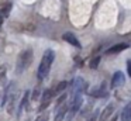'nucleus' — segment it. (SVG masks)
<instances>
[{
    "instance_id": "nucleus-2",
    "label": "nucleus",
    "mask_w": 131,
    "mask_h": 121,
    "mask_svg": "<svg viewBox=\"0 0 131 121\" xmlns=\"http://www.w3.org/2000/svg\"><path fill=\"white\" fill-rule=\"evenodd\" d=\"M32 56H34V53H32V49H30V48L21 51L17 58V62H16V73L17 75H21L28 69L32 62Z\"/></svg>"
},
{
    "instance_id": "nucleus-15",
    "label": "nucleus",
    "mask_w": 131,
    "mask_h": 121,
    "mask_svg": "<svg viewBox=\"0 0 131 121\" xmlns=\"http://www.w3.org/2000/svg\"><path fill=\"white\" fill-rule=\"evenodd\" d=\"M99 61H100L99 56H97L96 59H93V61L90 62V68H97V65H99Z\"/></svg>"
},
{
    "instance_id": "nucleus-13",
    "label": "nucleus",
    "mask_w": 131,
    "mask_h": 121,
    "mask_svg": "<svg viewBox=\"0 0 131 121\" xmlns=\"http://www.w3.org/2000/svg\"><path fill=\"white\" fill-rule=\"evenodd\" d=\"M9 10H10V6H7L6 8H2V10H0V28H2V25H3L4 18H6L7 14H9Z\"/></svg>"
},
{
    "instance_id": "nucleus-3",
    "label": "nucleus",
    "mask_w": 131,
    "mask_h": 121,
    "mask_svg": "<svg viewBox=\"0 0 131 121\" xmlns=\"http://www.w3.org/2000/svg\"><path fill=\"white\" fill-rule=\"evenodd\" d=\"M82 103H83V97H82V94L80 93H76L75 94V97L72 98V103H71V107H69V117L68 118H73V115L76 114L78 111H79V108H80V106H82Z\"/></svg>"
},
{
    "instance_id": "nucleus-7",
    "label": "nucleus",
    "mask_w": 131,
    "mask_h": 121,
    "mask_svg": "<svg viewBox=\"0 0 131 121\" xmlns=\"http://www.w3.org/2000/svg\"><path fill=\"white\" fill-rule=\"evenodd\" d=\"M113 111H114V106L113 104H108V106L102 111V114H100V117H99V121H110V117H111V114H113Z\"/></svg>"
},
{
    "instance_id": "nucleus-11",
    "label": "nucleus",
    "mask_w": 131,
    "mask_h": 121,
    "mask_svg": "<svg viewBox=\"0 0 131 121\" xmlns=\"http://www.w3.org/2000/svg\"><path fill=\"white\" fill-rule=\"evenodd\" d=\"M93 94L96 96V97H106V96H107V90L104 89V83H102V86H100L99 89L94 90Z\"/></svg>"
},
{
    "instance_id": "nucleus-18",
    "label": "nucleus",
    "mask_w": 131,
    "mask_h": 121,
    "mask_svg": "<svg viewBox=\"0 0 131 121\" xmlns=\"http://www.w3.org/2000/svg\"><path fill=\"white\" fill-rule=\"evenodd\" d=\"M117 118H118V117H117V115H114V117H113V118H111V120H110V121H117Z\"/></svg>"
},
{
    "instance_id": "nucleus-6",
    "label": "nucleus",
    "mask_w": 131,
    "mask_h": 121,
    "mask_svg": "<svg viewBox=\"0 0 131 121\" xmlns=\"http://www.w3.org/2000/svg\"><path fill=\"white\" fill-rule=\"evenodd\" d=\"M128 47H130L128 44H125V42H121V44H117V45H113V47H110L107 51H106V53H107V55H113V53H118V52H121V51L127 49Z\"/></svg>"
},
{
    "instance_id": "nucleus-10",
    "label": "nucleus",
    "mask_w": 131,
    "mask_h": 121,
    "mask_svg": "<svg viewBox=\"0 0 131 121\" xmlns=\"http://www.w3.org/2000/svg\"><path fill=\"white\" fill-rule=\"evenodd\" d=\"M66 113H69L68 104H62V106H61V108H58V113H57V118H55V121H63Z\"/></svg>"
},
{
    "instance_id": "nucleus-16",
    "label": "nucleus",
    "mask_w": 131,
    "mask_h": 121,
    "mask_svg": "<svg viewBox=\"0 0 131 121\" xmlns=\"http://www.w3.org/2000/svg\"><path fill=\"white\" fill-rule=\"evenodd\" d=\"M127 72H128V76L131 78V59L127 61Z\"/></svg>"
},
{
    "instance_id": "nucleus-17",
    "label": "nucleus",
    "mask_w": 131,
    "mask_h": 121,
    "mask_svg": "<svg viewBox=\"0 0 131 121\" xmlns=\"http://www.w3.org/2000/svg\"><path fill=\"white\" fill-rule=\"evenodd\" d=\"M89 121H97V113H94V114L89 118Z\"/></svg>"
},
{
    "instance_id": "nucleus-8",
    "label": "nucleus",
    "mask_w": 131,
    "mask_h": 121,
    "mask_svg": "<svg viewBox=\"0 0 131 121\" xmlns=\"http://www.w3.org/2000/svg\"><path fill=\"white\" fill-rule=\"evenodd\" d=\"M63 39H65L68 44L73 45V47H76V48H80V42H79V39L75 37V34H72V32H65V34H63Z\"/></svg>"
},
{
    "instance_id": "nucleus-5",
    "label": "nucleus",
    "mask_w": 131,
    "mask_h": 121,
    "mask_svg": "<svg viewBox=\"0 0 131 121\" xmlns=\"http://www.w3.org/2000/svg\"><path fill=\"white\" fill-rule=\"evenodd\" d=\"M54 96H55V94H54V89L47 90V92L44 93V96H42V100H41V107H40V110H45L47 106L51 103V100H52V97H54Z\"/></svg>"
},
{
    "instance_id": "nucleus-12",
    "label": "nucleus",
    "mask_w": 131,
    "mask_h": 121,
    "mask_svg": "<svg viewBox=\"0 0 131 121\" xmlns=\"http://www.w3.org/2000/svg\"><path fill=\"white\" fill-rule=\"evenodd\" d=\"M66 84H68V83H66V82H61V83H58L57 86L54 87V94H55V96H58V94H59L61 92H62V90H65Z\"/></svg>"
},
{
    "instance_id": "nucleus-1",
    "label": "nucleus",
    "mask_w": 131,
    "mask_h": 121,
    "mask_svg": "<svg viewBox=\"0 0 131 121\" xmlns=\"http://www.w3.org/2000/svg\"><path fill=\"white\" fill-rule=\"evenodd\" d=\"M54 59H55V52L52 49H47L44 52L42 58H41V62L38 65V69H37V78L38 80H42L48 76L49 70L52 68V63H54Z\"/></svg>"
},
{
    "instance_id": "nucleus-4",
    "label": "nucleus",
    "mask_w": 131,
    "mask_h": 121,
    "mask_svg": "<svg viewBox=\"0 0 131 121\" xmlns=\"http://www.w3.org/2000/svg\"><path fill=\"white\" fill-rule=\"evenodd\" d=\"M124 82H125L124 73L120 72V70H117V72L113 75V78H111V84H110V86L113 87V89H116V87L123 86V84H124Z\"/></svg>"
},
{
    "instance_id": "nucleus-14",
    "label": "nucleus",
    "mask_w": 131,
    "mask_h": 121,
    "mask_svg": "<svg viewBox=\"0 0 131 121\" xmlns=\"http://www.w3.org/2000/svg\"><path fill=\"white\" fill-rule=\"evenodd\" d=\"M27 100H28V92L24 93V97H23V100H21L20 107H18V111H17V114H18V115H20V114H21V111H23V110L26 108V103H27Z\"/></svg>"
},
{
    "instance_id": "nucleus-9",
    "label": "nucleus",
    "mask_w": 131,
    "mask_h": 121,
    "mask_svg": "<svg viewBox=\"0 0 131 121\" xmlns=\"http://www.w3.org/2000/svg\"><path fill=\"white\" fill-rule=\"evenodd\" d=\"M120 118H121V121H131V101L123 108Z\"/></svg>"
}]
</instances>
